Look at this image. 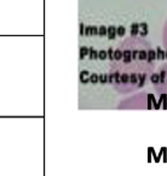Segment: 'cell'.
<instances>
[{"label":"cell","instance_id":"10","mask_svg":"<svg viewBox=\"0 0 167 176\" xmlns=\"http://www.w3.org/2000/svg\"><path fill=\"white\" fill-rule=\"evenodd\" d=\"M88 58L91 60L98 59V51H96L93 47H90V52H88Z\"/></svg>","mask_w":167,"mask_h":176},{"label":"cell","instance_id":"23","mask_svg":"<svg viewBox=\"0 0 167 176\" xmlns=\"http://www.w3.org/2000/svg\"><path fill=\"white\" fill-rule=\"evenodd\" d=\"M79 27H80V36H84V33H85L84 23H80V24H79Z\"/></svg>","mask_w":167,"mask_h":176},{"label":"cell","instance_id":"12","mask_svg":"<svg viewBox=\"0 0 167 176\" xmlns=\"http://www.w3.org/2000/svg\"><path fill=\"white\" fill-rule=\"evenodd\" d=\"M150 81L153 82L154 84H158V83L160 82V75L156 74V73H155V74H151V75H150Z\"/></svg>","mask_w":167,"mask_h":176},{"label":"cell","instance_id":"19","mask_svg":"<svg viewBox=\"0 0 167 176\" xmlns=\"http://www.w3.org/2000/svg\"><path fill=\"white\" fill-rule=\"evenodd\" d=\"M90 82H91V83H93V84L98 83V82H99L98 75H97V74H91V75H90Z\"/></svg>","mask_w":167,"mask_h":176},{"label":"cell","instance_id":"15","mask_svg":"<svg viewBox=\"0 0 167 176\" xmlns=\"http://www.w3.org/2000/svg\"><path fill=\"white\" fill-rule=\"evenodd\" d=\"M125 33H126V29H125V27L120 26V27H118V28H116V35H118V36L122 38L124 35H125Z\"/></svg>","mask_w":167,"mask_h":176},{"label":"cell","instance_id":"9","mask_svg":"<svg viewBox=\"0 0 167 176\" xmlns=\"http://www.w3.org/2000/svg\"><path fill=\"white\" fill-rule=\"evenodd\" d=\"M88 52H90V48L88 47H86V46L80 47V59L84 60V58L86 56H88Z\"/></svg>","mask_w":167,"mask_h":176},{"label":"cell","instance_id":"17","mask_svg":"<svg viewBox=\"0 0 167 176\" xmlns=\"http://www.w3.org/2000/svg\"><path fill=\"white\" fill-rule=\"evenodd\" d=\"M98 36H100V38L107 36V27L102 26V27L98 28Z\"/></svg>","mask_w":167,"mask_h":176},{"label":"cell","instance_id":"24","mask_svg":"<svg viewBox=\"0 0 167 176\" xmlns=\"http://www.w3.org/2000/svg\"><path fill=\"white\" fill-rule=\"evenodd\" d=\"M165 58H166V59H167V51H166V52H165Z\"/></svg>","mask_w":167,"mask_h":176},{"label":"cell","instance_id":"5","mask_svg":"<svg viewBox=\"0 0 167 176\" xmlns=\"http://www.w3.org/2000/svg\"><path fill=\"white\" fill-rule=\"evenodd\" d=\"M148 77V75H146V73H138V84H137V89L138 88H142L144 86L145 83V78Z\"/></svg>","mask_w":167,"mask_h":176},{"label":"cell","instance_id":"13","mask_svg":"<svg viewBox=\"0 0 167 176\" xmlns=\"http://www.w3.org/2000/svg\"><path fill=\"white\" fill-rule=\"evenodd\" d=\"M108 58V53L105 49H100V51H98V59L99 60H105Z\"/></svg>","mask_w":167,"mask_h":176},{"label":"cell","instance_id":"18","mask_svg":"<svg viewBox=\"0 0 167 176\" xmlns=\"http://www.w3.org/2000/svg\"><path fill=\"white\" fill-rule=\"evenodd\" d=\"M165 58V52L161 49V47L156 48V59H164Z\"/></svg>","mask_w":167,"mask_h":176},{"label":"cell","instance_id":"7","mask_svg":"<svg viewBox=\"0 0 167 176\" xmlns=\"http://www.w3.org/2000/svg\"><path fill=\"white\" fill-rule=\"evenodd\" d=\"M131 35H132V38H136L137 35H139V24L138 23L131 24Z\"/></svg>","mask_w":167,"mask_h":176},{"label":"cell","instance_id":"1","mask_svg":"<svg viewBox=\"0 0 167 176\" xmlns=\"http://www.w3.org/2000/svg\"><path fill=\"white\" fill-rule=\"evenodd\" d=\"M120 86H122V88H127L130 86V74L127 71H124L120 76Z\"/></svg>","mask_w":167,"mask_h":176},{"label":"cell","instance_id":"16","mask_svg":"<svg viewBox=\"0 0 167 176\" xmlns=\"http://www.w3.org/2000/svg\"><path fill=\"white\" fill-rule=\"evenodd\" d=\"M120 59H122V51L120 48H118L114 52V60H120Z\"/></svg>","mask_w":167,"mask_h":176},{"label":"cell","instance_id":"22","mask_svg":"<svg viewBox=\"0 0 167 176\" xmlns=\"http://www.w3.org/2000/svg\"><path fill=\"white\" fill-rule=\"evenodd\" d=\"M91 27L92 26H86L85 27V33H84L85 36H91Z\"/></svg>","mask_w":167,"mask_h":176},{"label":"cell","instance_id":"4","mask_svg":"<svg viewBox=\"0 0 167 176\" xmlns=\"http://www.w3.org/2000/svg\"><path fill=\"white\" fill-rule=\"evenodd\" d=\"M90 73L87 71V70H85V71H81L80 73V82L86 84V83H88L90 82Z\"/></svg>","mask_w":167,"mask_h":176},{"label":"cell","instance_id":"3","mask_svg":"<svg viewBox=\"0 0 167 176\" xmlns=\"http://www.w3.org/2000/svg\"><path fill=\"white\" fill-rule=\"evenodd\" d=\"M148 34H149L148 24H146L145 22H144V23H140V24H139V35H140L142 38H145Z\"/></svg>","mask_w":167,"mask_h":176},{"label":"cell","instance_id":"21","mask_svg":"<svg viewBox=\"0 0 167 176\" xmlns=\"http://www.w3.org/2000/svg\"><path fill=\"white\" fill-rule=\"evenodd\" d=\"M107 53H108V59H110L111 62L114 60V52H113V47H110V48H108V51H107Z\"/></svg>","mask_w":167,"mask_h":176},{"label":"cell","instance_id":"11","mask_svg":"<svg viewBox=\"0 0 167 176\" xmlns=\"http://www.w3.org/2000/svg\"><path fill=\"white\" fill-rule=\"evenodd\" d=\"M120 76H121V73L120 71H115L114 73V83L116 87H120Z\"/></svg>","mask_w":167,"mask_h":176},{"label":"cell","instance_id":"2","mask_svg":"<svg viewBox=\"0 0 167 176\" xmlns=\"http://www.w3.org/2000/svg\"><path fill=\"white\" fill-rule=\"evenodd\" d=\"M137 84H138V74L131 73L130 74V86H132L133 89H137Z\"/></svg>","mask_w":167,"mask_h":176},{"label":"cell","instance_id":"8","mask_svg":"<svg viewBox=\"0 0 167 176\" xmlns=\"http://www.w3.org/2000/svg\"><path fill=\"white\" fill-rule=\"evenodd\" d=\"M155 59H156V52L154 51V49H150L149 48V51H148V64L149 65H153Z\"/></svg>","mask_w":167,"mask_h":176},{"label":"cell","instance_id":"6","mask_svg":"<svg viewBox=\"0 0 167 176\" xmlns=\"http://www.w3.org/2000/svg\"><path fill=\"white\" fill-rule=\"evenodd\" d=\"M107 36L109 40H114L116 36V27L110 26L107 28Z\"/></svg>","mask_w":167,"mask_h":176},{"label":"cell","instance_id":"20","mask_svg":"<svg viewBox=\"0 0 167 176\" xmlns=\"http://www.w3.org/2000/svg\"><path fill=\"white\" fill-rule=\"evenodd\" d=\"M98 28L99 27H91V36H98Z\"/></svg>","mask_w":167,"mask_h":176},{"label":"cell","instance_id":"14","mask_svg":"<svg viewBox=\"0 0 167 176\" xmlns=\"http://www.w3.org/2000/svg\"><path fill=\"white\" fill-rule=\"evenodd\" d=\"M98 78H99V82L102 84L108 83V74H100V75H98Z\"/></svg>","mask_w":167,"mask_h":176}]
</instances>
